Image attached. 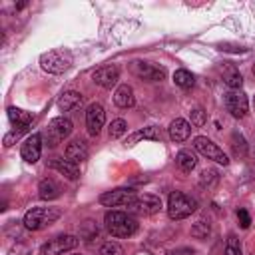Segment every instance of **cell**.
Segmentation results:
<instances>
[{
    "label": "cell",
    "instance_id": "cell-1",
    "mask_svg": "<svg viewBox=\"0 0 255 255\" xmlns=\"http://www.w3.org/2000/svg\"><path fill=\"white\" fill-rule=\"evenodd\" d=\"M104 225L112 237H131L137 231V219L126 211H108Z\"/></svg>",
    "mask_w": 255,
    "mask_h": 255
},
{
    "label": "cell",
    "instance_id": "cell-2",
    "mask_svg": "<svg viewBox=\"0 0 255 255\" xmlns=\"http://www.w3.org/2000/svg\"><path fill=\"white\" fill-rule=\"evenodd\" d=\"M60 217H62L60 207H32L24 215V227L30 231H40L52 225L54 221H58Z\"/></svg>",
    "mask_w": 255,
    "mask_h": 255
},
{
    "label": "cell",
    "instance_id": "cell-3",
    "mask_svg": "<svg viewBox=\"0 0 255 255\" xmlns=\"http://www.w3.org/2000/svg\"><path fill=\"white\" fill-rule=\"evenodd\" d=\"M197 209V201L187 195V193H181V191H173L167 199V213L171 219L179 221V219H185L189 217L193 211Z\"/></svg>",
    "mask_w": 255,
    "mask_h": 255
},
{
    "label": "cell",
    "instance_id": "cell-4",
    "mask_svg": "<svg viewBox=\"0 0 255 255\" xmlns=\"http://www.w3.org/2000/svg\"><path fill=\"white\" fill-rule=\"evenodd\" d=\"M70 64H72V54L66 50H50L40 56V66L48 74H62L70 68Z\"/></svg>",
    "mask_w": 255,
    "mask_h": 255
},
{
    "label": "cell",
    "instance_id": "cell-5",
    "mask_svg": "<svg viewBox=\"0 0 255 255\" xmlns=\"http://www.w3.org/2000/svg\"><path fill=\"white\" fill-rule=\"evenodd\" d=\"M135 199H137V193L131 187H118L100 195V203L106 207H129Z\"/></svg>",
    "mask_w": 255,
    "mask_h": 255
},
{
    "label": "cell",
    "instance_id": "cell-6",
    "mask_svg": "<svg viewBox=\"0 0 255 255\" xmlns=\"http://www.w3.org/2000/svg\"><path fill=\"white\" fill-rule=\"evenodd\" d=\"M193 147H195L203 157L213 159L215 163H221V165H227V163H229V157L223 153V149L217 147V145H215L209 137H205V135H197V137L193 139Z\"/></svg>",
    "mask_w": 255,
    "mask_h": 255
},
{
    "label": "cell",
    "instance_id": "cell-7",
    "mask_svg": "<svg viewBox=\"0 0 255 255\" xmlns=\"http://www.w3.org/2000/svg\"><path fill=\"white\" fill-rule=\"evenodd\" d=\"M72 122L64 116L60 118H54L50 124H48V145L50 147H56L60 141H64L70 133H72Z\"/></svg>",
    "mask_w": 255,
    "mask_h": 255
},
{
    "label": "cell",
    "instance_id": "cell-8",
    "mask_svg": "<svg viewBox=\"0 0 255 255\" xmlns=\"http://www.w3.org/2000/svg\"><path fill=\"white\" fill-rule=\"evenodd\" d=\"M78 243H80V239L74 235H58L40 247V255H62V253L74 249Z\"/></svg>",
    "mask_w": 255,
    "mask_h": 255
},
{
    "label": "cell",
    "instance_id": "cell-9",
    "mask_svg": "<svg viewBox=\"0 0 255 255\" xmlns=\"http://www.w3.org/2000/svg\"><path fill=\"white\" fill-rule=\"evenodd\" d=\"M104 124H106V110H104V106L98 104V102L90 104L88 110H86V128H88V133L96 137L102 131Z\"/></svg>",
    "mask_w": 255,
    "mask_h": 255
},
{
    "label": "cell",
    "instance_id": "cell-10",
    "mask_svg": "<svg viewBox=\"0 0 255 255\" xmlns=\"http://www.w3.org/2000/svg\"><path fill=\"white\" fill-rule=\"evenodd\" d=\"M225 108L233 118H243L249 110V100L241 90H229L225 94Z\"/></svg>",
    "mask_w": 255,
    "mask_h": 255
},
{
    "label": "cell",
    "instance_id": "cell-11",
    "mask_svg": "<svg viewBox=\"0 0 255 255\" xmlns=\"http://www.w3.org/2000/svg\"><path fill=\"white\" fill-rule=\"evenodd\" d=\"M131 72L141 78V80H147V82H161L165 78V70L155 66V64H149V62H131Z\"/></svg>",
    "mask_w": 255,
    "mask_h": 255
},
{
    "label": "cell",
    "instance_id": "cell-12",
    "mask_svg": "<svg viewBox=\"0 0 255 255\" xmlns=\"http://www.w3.org/2000/svg\"><path fill=\"white\" fill-rule=\"evenodd\" d=\"M159 209H161V199L157 195H151V193L137 195V199L129 205V211H135L139 215H153Z\"/></svg>",
    "mask_w": 255,
    "mask_h": 255
},
{
    "label": "cell",
    "instance_id": "cell-13",
    "mask_svg": "<svg viewBox=\"0 0 255 255\" xmlns=\"http://www.w3.org/2000/svg\"><path fill=\"white\" fill-rule=\"evenodd\" d=\"M92 80H94L98 86H102V88H112V86H116L118 80H120V70H118V66H114V64L100 66V68L92 74Z\"/></svg>",
    "mask_w": 255,
    "mask_h": 255
},
{
    "label": "cell",
    "instance_id": "cell-14",
    "mask_svg": "<svg viewBox=\"0 0 255 255\" xmlns=\"http://www.w3.org/2000/svg\"><path fill=\"white\" fill-rule=\"evenodd\" d=\"M22 159H26L28 163H34L40 159V153H42V135L40 133H32L24 143H22Z\"/></svg>",
    "mask_w": 255,
    "mask_h": 255
},
{
    "label": "cell",
    "instance_id": "cell-15",
    "mask_svg": "<svg viewBox=\"0 0 255 255\" xmlns=\"http://www.w3.org/2000/svg\"><path fill=\"white\" fill-rule=\"evenodd\" d=\"M50 167H52V169H56L58 173H62V175H64L66 179H70V181H74V179H78V177H80L78 163H74V161H70V159L54 157V159L50 161Z\"/></svg>",
    "mask_w": 255,
    "mask_h": 255
},
{
    "label": "cell",
    "instance_id": "cell-16",
    "mask_svg": "<svg viewBox=\"0 0 255 255\" xmlns=\"http://www.w3.org/2000/svg\"><path fill=\"white\" fill-rule=\"evenodd\" d=\"M88 155H90V149H88V145H86L84 139H74V141H70L66 145V159H70L74 163L86 161Z\"/></svg>",
    "mask_w": 255,
    "mask_h": 255
},
{
    "label": "cell",
    "instance_id": "cell-17",
    "mask_svg": "<svg viewBox=\"0 0 255 255\" xmlns=\"http://www.w3.org/2000/svg\"><path fill=\"white\" fill-rule=\"evenodd\" d=\"M167 133H169V137H171L173 141H185V139L189 137V133H191V126H189L183 118H175V120L169 124Z\"/></svg>",
    "mask_w": 255,
    "mask_h": 255
},
{
    "label": "cell",
    "instance_id": "cell-18",
    "mask_svg": "<svg viewBox=\"0 0 255 255\" xmlns=\"http://www.w3.org/2000/svg\"><path fill=\"white\" fill-rule=\"evenodd\" d=\"M8 118H10V122L16 126V129H22V131H26V129L30 128L32 120H34V116H32L30 112H24V110L14 108V106L8 108Z\"/></svg>",
    "mask_w": 255,
    "mask_h": 255
},
{
    "label": "cell",
    "instance_id": "cell-19",
    "mask_svg": "<svg viewBox=\"0 0 255 255\" xmlns=\"http://www.w3.org/2000/svg\"><path fill=\"white\" fill-rule=\"evenodd\" d=\"M139 139H153V141H159V139H161V131H159V128H155V126H147V128L137 129V131H133L131 135H128V137H126V145H133V143H137Z\"/></svg>",
    "mask_w": 255,
    "mask_h": 255
},
{
    "label": "cell",
    "instance_id": "cell-20",
    "mask_svg": "<svg viewBox=\"0 0 255 255\" xmlns=\"http://www.w3.org/2000/svg\"><path fill=\"white\" fill-rule=\"evenodd\" d=\"M221 78H223V84L229 86L231 90H239L241 84H243V78H241L239 70H237L233 64H225V66H221Z\"/></svg>",
    "mask_w": 255,
    "mask_h": 255
},
{
    "label": "cell",
    "instance_id": "cell-21",
    "mask_svg": "<svg viewBox=\"0 0 255 255\" xmlns=\"http://www.w3.org/2000/svg\"><path fill=\"white\" fill-rule=\"evenodd\" d=\"M114 102H116V106H118V108H124V110L131 108V106L135 104V98H133V90H131V86L122 84V86L116 90V94H114Z\"/></svg>",
    "mask_w": 255,
    "mask_h": 255
},
{
    "label": "cell",
    "instance_id": "cell-22",
    "mask_svg": "<svg viewBox=\"0 0 255 255\" xmlns=\"http://www.w3.org/2000/svg\"><path fill=\"white\" fill-rule=\"evenodd\" d=\"M175 165H177L181 171L189 173V171L197 165V155H195L191 149H179L177 155H175Z\"/></svg>",
    "mask_w": 255,
    "mask_h": 255
},
{
    "label": "cell",
    "instance_id": "cell-23",
    "mask_svg": "<svg viewBox=\"0 0 255 255\" xmlns=\"http://www.w3.org/2000/svg\"><path fill=\"white\" fill-rule=\"evenodd\" d=\"M80 104H82V94H80V92H74V90L64 92V94L60 96V100H58V108H60L62 112H70V110L78 108Z\"/></svg>",
    "mask_w": 255,
    "mask_h": 255
},
{
    "label": "cell",
    "instance_id": "cell-24",
    "mask_svg": "<svg viewBox=\"0 0 255 255\" xmlns=\"http://www.w3.org/2000/svg\"><path fill=\"white\" fill-rule=\"evenodd\" d=\"M38 195L44 201H52V199L60 197V187L52 179H42L40 185H38Z\"/></svg>",
    "mask_w": 255,
    "mask_h": 255
},
{
    "label": "cell",
    "instance_id": "cell-25",
    "mask_svg": "<svg viewBox=\"0 0 255 255\" xmlns=\"http://www.w3.org/2000/svg\"><path fill=\"white\" fill-rule=\"evenodd\" d=\"M231 151L235 157H245L247 155V141L239 131L231 133Z\"/></svg>",
    "mask_w": 255,
    "mask_h": 255
},
{
    "label": "cell",
    "instance_id": "cell-26",
    "mask_svg": "<svg viewBox=\"0 0 255 255\" xmlns=\"http://www.w3.org/2000/svg\"><path fill=\"white\" fill-rule=\"evenodd\" d=\"M173 82H175V86L187 90V88H191L195 84V78H193V74L189 70H183L181 68V70H175L173 72Z\"/></svg>",
    "mask_w": 255,
    "mask_h": 255
},
{
    "label": "cell",
    "instance_id": "cell-27",
    "mask_svg": "<svg viewBox=\"0 0 255 255\" xmlns=\"http://www.w3.org/2000/svg\"><path fill=\"white\" fill-rule=\"evenodd\" d=\"M98 225H96V221L94 219H86L82 225H80V237L84 239V241H92V239H96L98 237Z\"/></svg>",
    "mask_w": 255,
    "mask_h": 255
},
{
    "label": "cell",
    "instance_id": "cell-28",
    "mask_svg": "<svg viewBox=\"0 0 255 255\" xmlns=\"http://www.w3.org/2000/svg\"><path fill=\"white\" fill-rule=\"evenodd\" d=\"M217 181H219V173H217L215 169H203L201 175H199V185H201V187L211 189V187H215Z\"/></svg>",
    "mask_w": 255,
    "mask_h": 255
},
{
    "label": "cell",
    "instance_id": "cell-29",
    "mask_svg": "<svg viewBox=\"0 0 255 255\" xmlns=\"http://www.w3.org/2000/svg\"><path fill=\"white\" fill-rule=\"evenodd\" d=\"M209 233H211V225L207 221H203V219H199L191 227V237H195V239H207Z\"/></svg>",
    "mask_w": 255,
    "mask_h": 255
},
{
    "label": "cell",
    "instance_id": "cell-30",
    "mask_svg": "<svg viewBox=\"0 0 255 255\" xmlns=\"http://www.w3.org/2000/svg\"><path fill=\"white\" fill-rule=\"evenodd\" d=\"M108 131H110V137H112V139L124 135V133L128 131V124H126V120H122V118L114 120V122L110 124V129H108Z\"/></svg>",
    "mask_w": 255,
    "mask_h": 255
},
{
    "label": "cell",
    "instance_id": "cell-31",
    "mask_svg": "<svg viewBox=\"0 0 255 255\" xmlns=\"http://www.w3.org/2000/svg\"><path fill=\"white\" fill-rule=\"evenodd\" d=\"M225 255H243L241 251V243L237 239V235H229L227 237V243H225Z\"/></svg>",
    "mask_w": 255,
    "mask_h": 255
},
{
    "label": "cell",
    "instance_id": "cell-32",
    "mask_svg": "<svg viewBox=\"0 0 255 255\" xmlns=\"http://www.w3.org/2000/svg\"><path fill=\"white\" fill-rule=\"evenodd\" d=\"M189 118H191V126H195V128H201L207 122V116H205V112L201 108H193L189 112Z\"/></svg>",
    "mask_w": 255,
    "mask_h": 255
},
{
    "label": "cell",
    "instance_id": "cell-33",
    "mask_svg": "<svg viewBox=\"0 0 255 255\" xmlns=\"http://www.w3.org/2000/svg\"><path fill=\"white\" fill-rule=\"evenodd\" d=\"M100 255H124V249H122L120 243H116V241H108V243L102 245Z\"/></svg>",
    "mask_w": 255,
    "mask_h": 255
},
{
    "label": "cell",
    "instance_id": "cell-34",
    "mask_svg": "<svg viewBox=\"0 0 255 255\" xmlns=\"http://www.w3.org/2000/svg\"><path fill=\"white\" fill-rule=\"evenodd\" d=\"M22 133H24L22 129H12L10 133H6V135H4V145H6V147H10V145H12V143L22 135Z\"/></svg>",
    "mask_w": 255,
    "mask_h": 255
},
{
    "label": "cell",
    "instance_id": "cell-35",
    "mask_svg": "<svg viewBox=\"0 0 255 255\" xmlns=\"http://www.w3.org/2000/svg\"><path fill=\"white\" fill-rule=\"evenodd\" d=\"M237 219H239V225H241L243 229H247L249 223H251V217H249V213H247L245 209H237Z\"/></svg>",
    "mask_w": 255,
    "mask_h": 255
},
{
    "label": "cell",
    "instance_id": "cell-36",
    "mask_svg": "<svg viewBox=\"0 0 255 255\" xmlns=\"http://www.w3.org/2000/svg\"><path fill=\"white\" fill-rule=\"evenodd\" d=\"M171 255H197L191 247H179V249H175Z\"/></svg>",
    "mask_w": 255,
    "mask_h": 255
},
{
    "label": "cell",
    "instance_id": "cell-37",
    "mask_svg": "<svg viewBox=\"0 0 255 255\" xmlns=\"http://www.w3.org/2000/svg\"><path fill=\"white\" fill-rule=\"evenodd\" d=\"M26 253H28V249H26V247L16 245V247H12V249H10V253H8V255H26Z\"/></svg>",
    "mask_w": 255,
    "mask_h": 255
},
{
    "label": "cell",
    "instance_id": "cell-38",
    "mask_svg": "<svg viewBox=\"0 0 255 255\" xmlns=\"http://www.w3.org/2000/svg\"><path fill=\"white\" fill-rule=\"evenodd\" d=\"M253 76H255V64H253Z\"/></svg>",
    "mask_w": 255,
    "mask_h": 255
},
{
    "label": "cell",
    "instance_id": "cell-39",
    "mask_svg": "<svg viewBox=\"0 0 255 255\" xmlns=\"http://www.w3.org/2000/svg\"><path fill=\"white\" fill-rule=\"evenodd\" d=\"M253 106H255V100H253Z\"/></svg>",
    "mask_w": 255,
    "mask_h": 255
}]
</instances>
